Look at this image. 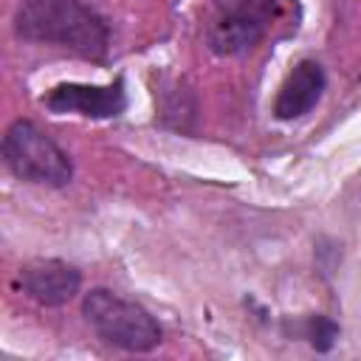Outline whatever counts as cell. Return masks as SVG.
<instances>
[{
  "instance_id": "obj_1",
  "label": "cell",
  "mask_w": 361,
  "mask_h": 361,
  "mask_svg": "<svg viewBox=\"0 0 361 361\" xmlns=\"http://www.w3.org/2000/svg\"><path fill=\"white\" fill-rule=\"evenodd\" d=\"M20 39L59 45L82 59H104L110 28L85 0H23L14 14Z\"/></svg>"
},
{
  "instance_id": "obj_2",
  "label": "cell",
  "mask_w": 361,
  "mask_h": 361,
  "mask_svg": "<svg viewBox=\"0 0 361 361\" xmlns=\"http://www.w3.org/2000/svg\"><path fill=\"white\" fill-rule=\"evenodd\" d=\"M82 316L102 341L118 350L149 353L161 344V324L155 322V316L144 305L124 299L107 288H93L90 293H85Z\"/></svg>"
},
{
  "instance_id": "obj_3",
  "label": "cell",
  "mask_w": 361,
  "mask_h": 361,
  "mask_svg": "<svg viewBox=\"0 0 361 361\" xmlns=\"http://www.w3.org/2000/svg\"><path fill=\"white\" fill-rule=\"evenodd\" d=\"M3 161L20 180L28 183L65 186L73 178V164L68 152L28 118H17L6 127Z\"/></svg>"
},
{
  "instance_id": "obj_4",
  "label": "cell",
  "mask_w": 361,
  "mask_h": 361,
  "mask_svg": "<svg viewBox=\"0 0 361 361\" xmlns=\"http://www.w3.org/2000/svg\"><path fill=\"white\" fill-rule=\"evenodd\" d=\"M212 8L214 14L206 28L209 48L220 56H237L259 45L279 14V0H212Z\"/></svg>"
},
{
  "instance_id": "obj_5",
  "label": "cell",
  "mask_w": 361,
  "mask_h": 361,
  "mask_svg": "<svg viewBox=\"0 0 361 361\" xmlns=\"http://www.w3.org/2000/svg\"><path fill=\"white\" fill-rule=\"evenodd\" d=\"M51 113H79L90 118H113L124 113L127 107V93L124 82L116 79L113 85H79V82H65L48 90L42 99Z\"/></svg>"
},
{
  "instance_id": "obj_6",
  "label": "cell",
  "mask_w": 361,
  "mask_h": 361,
  "mask_svg": "<svg viewBox=\"0 0 361 361\" xmlns=\"http://www.w3.org/2000/svg\"><path fill=\"white\" fill-rule=\"evenodd\" d=\"M20 288L28 299L45 307H59L79 293L82 274L62 259H37L20 271Z\"/></svg>"
},
{
  "instance_id": "obj_7",
  "label": "cell",
  "mask_w": 361,
  "mask_h": 361,
  "mask_svg": "<svg viewBox=\"0 0 361 361\" xmlns=\"http://www.w3.org/2000/svg\"><path fill=\"white\" fill-rule=\"evenodd\" d=\"M324 85H327V79H324L322 65L316 59H299L276 93V102H274L276 118L293 121V118H302L305 113H310L319 104Z\"/></svg>"
},
{
  "instance_id": "obj_8",
  "label": "cell",
  "mask_w": 361,
  "mask_h": 361,
  "mask_svg": "<svg viewBox=\"0 0 361 361\" xmlns=\"http://www.w3.org/2000/svg\"><path fill=\"white\" fill-rule=\"evenodd\" d=\"M305 338L319 353H327L336 344V338H338V324L333 319H327V316H310L305 322Z\"/></svg>"
}]
</instances>
